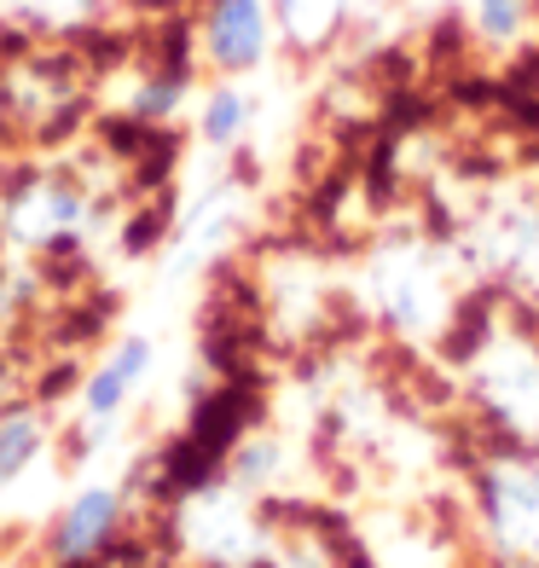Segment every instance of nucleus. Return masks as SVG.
<instances>
[{
    "label": "nucleus",
    "instance_id": "9",
    "mask_svg": "<svg viewBox=\"0 0 539 568\" xmlns=\"http://www.w3.org/2000/svg\"><path fill=\"white\" fill-rule=\"evenodd\" d=\"M111 523H116V494L111 487H88V494L64 510V523H59V551L64 557H88L99 539L111 534Z\"/></svg>",
    "mask_w": 539,
    "mask_h": 568
},
{
    "label": "nucleus",
    "instance_id": "11",
    "mask_svg": "<svg viewBox=\"0 0 539 568\" xmlns=\"http://www.w3.org/2000/svg\"><path fill=\"white\" fill-rule=\"evenodd\" d=\"M533 23V0H470V30L487 47H517Z\"/></svg>",
    "mask_w": 539,
    "mask_h": 568
},
{
    "label": "nucleus",
    "instance_id": "8",
    "mask_svg": "<svg viewBox=\"0 0 539 568\" xmlns=\"http://www.w3.org/2000/svg\"><path fill=\"white\" fill-rule=\"evenodd\" d=\"M267 7H273V30L302 53H314V47L343 36L354 0H267Z\"/></svg>",
    "mask_w": 539,
    "mask_h": 568
},
{
    "label": "nucleus",
    "instance_id": "2",
    "mask_svg": "<svg viewBox=\"0 0 539 568\" xmlns=\"http://www.w3.org/2000/svg\"><path fill=\"white\" fill-rule=\"evenodd\" d=\"M458 255L494 291L539 314V197L510 192V197L481 203L465 226V239H458Z\"/></svg>",
    "mask_w": 539,
    "mask_h": 568
},
{
    "label": "nucleus",
    "instance_id": "5",
    "mask_svg": "<svg viewBox=\"0 0 539 568\" xmlns=\"http://www.w3.org/2000/svg\"><path fill=\"white\" fill-rule=\"evenodd\" d=\"M273 7L267 0H215L210 18H203V47H210L215 70L244 75L267 59L273 47Z\"/></svg>",
    "mask_w": 539,
    "mask_h": 568
},
{
    "label": "nucleus",
    "instance_id": "3",
    "mask_svg": "<svg viewBox=\"0 0 539 568\" xmlns=\"http://www.w3.org/2000/svg\"><path fill=\"white\" fill-rule=\"evenodd\" d=\"M470 395L517 447H539V343L522 331H487L470 354Z\"/></svg>",
    "mask_w": 539,
    "mask_h": 568
},
{
    "label": "nucleus",
    "instance_id": "13",
    "mask_svg": "<svg viewBox=\"0 0 539 568\" xmlns=\"http://www.w3.org/2000/svg\"><path fill=\"white\" fill-rule=\"evenodd\" d=\"M180 99H186V75H169V82H151V88H140V99H134V111L140 116H169Z\"/></svg>",
    "mask_w": 539,
    "mask_h": 568
},
{
    "label": "nucleus",
    "instance_id": "1",
    "mask_svg": "<svg viewBox=\"0 0 539 568\" xmlns=\"http://www.w3.org/2000/svg\"><path fill=\"white\" fill-rule=\"evenodd\" d=\"M458 267H465L458 244H429V239L383 244L372 255L366 296L400 343L429 348L458 320Z\"/></svg>",
    "mask_w": 539,
    "mask_h": 568
},
{
    "label": "nucleus",
    "instance_id": "12",
    "mask_svg": "<svg viewBox=\"0 0 539 568\" xmlns=\"http://www.w3.org/2000/svg\"><path fill=\"white\" fill-rule=\"evenodd\" d=\"M35 453H41V424L35 418H7L0 424V481H12Z\"/></svg>",
    "mask_w": 539,
    "mask_h": 568
},
{
    "label": "nucleus",
    "instance_id": "6",
    "mask_svg": "<svg viewBox=\"0 0 539 568\" xmlns=\"http://www.w3.org/2000/svg\"><path fill=\"white\" fill-rule=\"evenodd\" d=\"M145 372H151V343H145V337L116 343V348H111V359L88 377V389H82L88 418H99V424L116 418V412L128 406V395H134L140 383H145Z\"/></svg>",
    "mask_w": 539,
    "mask_h": 568
},
{
    "label": "nucleus",
    "instance_id": "4",
    "mask_svg": "<svg viewBox=\"0 0 539 568\" xmlns=\"http://www.w3.org/2000/svg\"><path fill=\"white\" fill-rule=\"evenodd\" d=\"M476 510L494 557L539 568V447H517L487 458L476 481Z\"/></svg>",
    "mask_w": 539,
    "mask_h": 568
},
{
    "label": "nucleus",
    "instance_id": "10",
    "mask_svg": "<svg viewBox=\"0 0 539 568\" xmlns=\"http://www.w3.org/2000/svg\"><path fill=\"white\" fill-rule=\"evenodd\" d=\"M197 134L203 145H215V151H233L244 134H250V93L244 88H215L210 99H203V116H197Z\"/></svg>",
    "mask_w": 539,
    "mask_h": 568
},
{
    "label": "nucleus",
    "instance_id": "7",
    "mask_svg": "<svg viewBox=\"0 0 539 568\" xmlns=\"http://www.w3.org/2000/svg\"><path fill=\"white\" fill-rule=\"evenodd\" d=\"M82 221H88V203L75 192H64V186L23 192L12 203V215H7V226L30 244H59V239H70V232H82Z\"/></svg>",
    "mask_w": 539,
    "mask_h": 568
}]
</instances>
